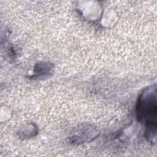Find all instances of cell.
Listing matches in <instances>:
<instances>
[{"mask_svg":"<svg viewBox=\"0 0 157 157\" xmlns=\"http://www.w3.org/2000/svg\"><path fill=\"white\" fill-rule=\"evenodd\" d=\"M156 85L143 90L136 104V115L139 121L145 123L147 127H156Z\"/></svg>","mask_w":157,"mask_h":157,"instance_id":"6da1fadb","label":"cell"},{"mask_svg":"<svg viewBox=\"0 0 157 157\" xmlns=\"http://www.w3.org/2000/svg\"><path fill=\"white\" fill-rule=\"evenodd\" d=\"M97 135L98 131L93 126L90 125L83 126L78 128L72 133L70 139L73 144H79L93 139Z\"/></svg>","mask_w":157,"mask_h":157,"instance_id":"7a4b0ae2","label":"cell"},{"mask_svg":"<svg viewBox=\"0 0 157 157\" xmlns=\"http://www.w3.org/2000/svg\"><path fill=\"white\" fill-rule=\"evenodd\" d=\"M54 66L52 64L45 62H40L36 64L34 69L35 77H45L52 74Z\"/></svg>","mask_w":157,"mask_h":157,"instance_id":"3957f363","label":"cell"}]
</instances>
